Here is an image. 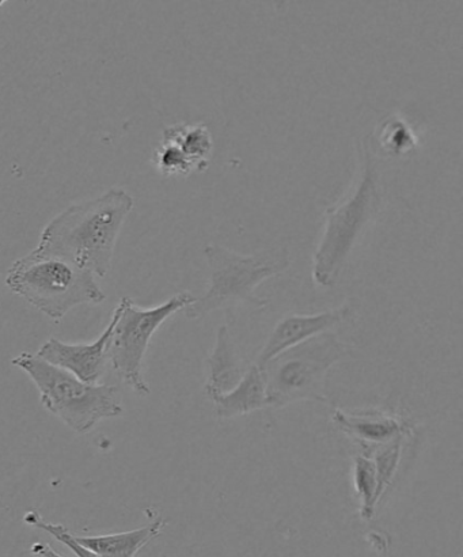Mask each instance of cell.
Wrapping results in <instances>:
<instances>
[{
  "instance_id": "6da1fadb",
  "label": "cell",
  "mask_w": 463,
  "mask_h": 557,
  "mask_svg": "<svg viewBox=\"0 0 463 557\" xmlns=\"http://www.w3.org/2000/svg\"><path fill=\"white\" fill-rule=\"evenodd\" d=\"M133 196L113 188L100 198L68 207L48 223L38 248L74 261L92 275L105 277Z\"/></svg>"
},
{
  "instance_id": "7a4b0ae2",
  "label": "cell",
  "mask_w": 463,
  "mask_h": 557,
  "mask_svg": "<svg viewBox=\"0 0 463 557\" xmlns=\"http://www.w3.org/2000/svg\"><path fill=\"white\" fill-rule=\"evenodd\" d=\"M5 284L53 321L76 306L98 305L107 298L90 271L38 247L11 265Z\"/></svg>"
},
{
  "instance_id": "3957f363",
  "label": "cell",
  "mask_w": 463,
  "mask_h": 557,
  "mask_svg": "<svg viewBox=\"0 0 463 557\" xmlns=\"http://www.w3.org/2000/svg\"><path fill=\"white\" fill-rule=\"evenodd\" d=\"M372 136L370 134L363 140L364 165L356 189L347 199L326 210L323 238L313 258V278L321 287L336 286L358 239L383 205Z\"/></svg>"
},
{
  "instance_id": "277c9868",
  "label": "cell",
  "mask_w": 463,
  "mask_h": 557,
  "mask_svg": "<svg viewBox=\"0 0 463 557\" xmlns=\"http://www.w3.org/2000/svg\"><path fill=\"white\" fill-rule=\"evenodd\" d=\"M40 391L41 404L71 430L86 434L102 419L123 413L122 396L116 386L90 385L29 352L13 359Z\"/></svg>"
},
{
  "instance_id": "5b68a950",
  "label": "cell",
  "mask_w": 463,
  "mask_h": 557,
  "mask_svg": "<svg viewBox=\"0 0 463 557\" xmlns=\"http://www.w3.org/2000/svg\"><path fill=\"white\" fill-rule=\"evenodd\" d=\"M210 267L209 289L203 298L185 309L190 320L203 319L212 311L230 308L238 304L265 308L268 302L255 295V288L268 278L279 276L290 267L286 250H264L254 255H241L209 244L204 248Z\"/></svg>"
},
{
  "instance_id": "8992f818",
  "label": "cell",
  "mask_w": 463,
  "mask_h": 557,
  "mask_svg": "<svg viewBox=\"0 0 463 557\" xmlns=\"http://www.w3.org/2000/svg\"><path fill=\"white\" fill-rule=\"evenodd\" d=\"M350 354V346L335 333L325 332L277 355L260 368L270 407L285 408L298 401L328 403L326 376Z\"/></svg>"
},
{
  "instance_id": "52a82bcc",
  "label": "cell",
  "mask_w": 463,
  "mask_h": 557,
  "mask_svg": "<svg viewBox=\"0 0 463 557\" xmlns=\"http://www.w3.org/2000/svg\"><path fill=\"white\" fill-rule=\"evenodd\" d=\"M190 293L174 295L165 304L143 309L124 297L112 315L113 331L108 344V362L120 379L140 396L150 395L143 376V360L154 333L163 322L196 302Z\"/></svg>"
},
{
  "instance_id": "ba28073f",
  "label": "cell",
  "mask_w": 463,
  "mask_h": 557,
  "mask_svg": "<svg viewBox=\"0 0 463 557\" xmlns=\"http://www.w3.org/2000/svg\"><path fill=\"white\" fill-rule=\"evenodd\" d=\"M113 322L92 343L70 344L51 337L36 354L46 362L68 371L86 384L97 385L105 373L108 363V344L111 341Z\"/></svg>"
},
{
  "instance_id": "9c48e42d",
  "label": "cell",
  "mask_w": 463,
  "mask_h": 557,
  "mask_svg": "<svg viewBox=\"0 0 463 557\" xmlns=\"http://www.w3.org/2000/svg\"><path fill=\"white\" fill-rule=\"evenodd\" d=\"M351 304L341 305L335 310L318 314H287L277 322L268 341L261 348L258 357L259 368H263L270 360L292 347L299 346L310 338L330 332L346 322L352 315Z\"/></svg>"
},
{
  "instance_id": "30bf717a",
  "label": "cell",
  "mask_w": 463,
  "mask_h": 557,
  "mask_svg": "<svg viewBox=\"0 0 463 557\" xmlns=\"http://www.w3.org/2000/svg\"><path fill=\"white\" fill-rule=\"evenodd\" d=\"M205 364L209 375L204 393L211 401L232 392L247 374L250 366L239 355L227 325H222L217 331L215 347Z\"/></svg>"
},
{
  "instance_id": "8fae6325",
  "label": "cell",
  "mask_w": 463,
  "mask_h": 557,
  "mask_svg": "<svg viewBox=\"0 0 463 557\" xmlns=\"http://www.w3.org/2000/svg\"><path fill=\"white\" fill-rule=\"evenodd\" d=\"M331 419L342 433L351 436L358 444L368 446L370 449L410 431L406 422L384 412L351 413L336 409Z\"/></svg>"
},
{
  "instance_id": "7c38bea8",
  "label": "cell",
  "mask_w": 463,
  "mask_h": 557,
  "mask_svg": "<svg viewBox=\"0 0 463 557\" xmlns=\"http://www.w3.org/2000/svg\"><path fill=\"white\" fill-rule=\"evenodd\" d=\"M216 417L221 420L245 417L268 408V396L263 371L258 364L250 366L247 374L232 392L214 400Z\"/></svg>"
},
{
  "instance_id": "4fadbf2b",
  "label": "cell",
  "mask_w": 463,
  "mask_h": 557,
  "mask_svg": "<svg viewBox=\"0 0 463 557\" xmlns=\"http://www.w3.org/2000/svg\"><path fill=\"white\" fill-rule=\"evenodd\" d=\"M166 521L162 518L152 521L150 525L136 529L133 532L107 534V536L76 537L82 547L92 550L103 557H135L152 540L160 536Z\"/></svg>"
},
{
  "instance_id": "5bb4252c",
  "label": "cell",
  "mask_w": 463,
  "mask_h": 557,
  "mask_svg": "<svg viewBox=\"0 0 463 557\" xmlns=\"http://www.w3.org/2000/svg\"><path fill=\"white\" fill-rule=\"evenodd\" d=\"M162 140L177 146L179 151L192 162L196 172L201 173L209 168L210 157L214 150V139L205 124L172 125L163 131Z\"/></svg>"
},
{
  "instance_id": "9a60e30c",
  "label": "cell",
  "mask_w": 463,
  "mask_h": 557,
  "mask_svg": "<svg viewBox=\"0 0 463 557\" xmlns=\"http://www.w3.org/2000/svg\"><path fill=\"white\" fill-rule=\"evenodd\" d=\"M353 484L358 494L359 515L363 521H372L379 504L378 478L372 458L359 455L353 461Z\"/></svg>"
},
{
  "instance_id": "2e32d148",
  "label": "cell",
  "mask_w": 463,
  "mask_h": 557,
  "mask_svg": "<svg viewBox=\"0 0 463 557\" xmlns=\"http://www.w3.org/2000/svg\"><path fill=\"white\" fill-rule=\"evenodd\" d=\"M408 433L410 431L397 435L396 438L385 442L383 445L374 446L366 453V456L372 458L375 469H377L379 500L383 499L386 490L393 483L397 471H399Z\"/></svg>"
},
{
  "instance_id": "e0dca14e",
  "label": "cell",
  "mask_w": 463,
  "mask_h": 557,
  "mask_svg": "<svg viewBox=\"0 0 463 557\" xmlns=\"http://www.w3.org/2000/svg\"><path fill=\"white\" fill-rule=\"evenodd\" d=\"M377 141L380 149L390 157H405L417 149L415 133L404 119L390 116L379 125Z\"/></svg>"
},
{
  "instance_id": "ac0fdd59",
  "label": "cell",
  "mask_w": 463,
  "mask_h": 557,
  "mask_svg": "<svg viewBox=\"0 0 463 557\" xmlns=\"http://www.w3.org/2000/svg\"><path fill=\"white\" fill-rule=\"evenodd\" d=\"M154 166L165 177L189 176L196 172L192 162L178 147L166 140H162L154 151Z\"/></svg>"
},
{
  "instance_id": "d6986e66",
  "label": "cell",
  "mask_w": 463,
  "mask_h": 557,
  "mask_svg": "<svg viewBox=\"0 0 463 557\" xmlns=\"http://www.w3.org/2000/svg\"><path fill=\"white\" fill-rule=\"evenodd\" d=\"M24 522L27 523V525L41 529V531H46L48 534H51L52 537L64 544L65 547H68L78 557H103L92 553L90 549L82 547V545L76 542L74 534L71 533L67 528L59 525V523L47 522L37 510L27 511L24 517Z\"/></svg>"
},
{
  "instance_id": "ffe728a7",
  "label": "cell",
  "mask_w": 463,
  "mask_h": 557,
  "mask_svg": "<svg viewBox=\"0 0 463 557\" xmlns=\"http://www.w3.org/2000/svg\"><path fill=\"white\" fill-rule=\"evenodd\" d=\"M32 554L40 557H64L54 550L51 545L46 543H36L32 545Z\"/></svg>"
},
{
  "instance_id": "44dd1931",
  "label": "cell",
  "mask_w": 463,
  "mask_h": 557,
  "mask_svg": "<svg viewBox=\"0 0 463 557\" xmlns=\"http://www.w3.org/2000/svg\"><path fill=\"white\" fill-rule=\"evenodd\" d=\"M4 0H0V8H2V5L4 4Z\"/></svg>"
}]
</instances>
